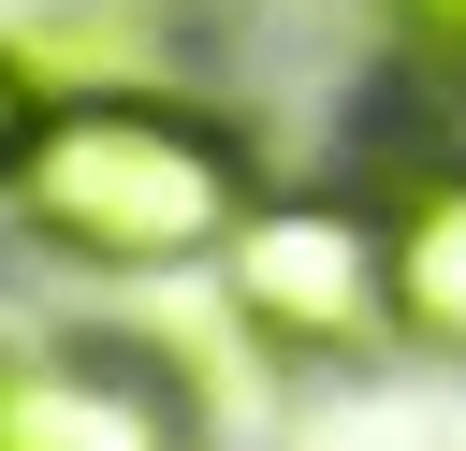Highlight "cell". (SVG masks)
<instances>
[{
	"mask_svg": "<svg viewBox=\"0 0 466 451\" xmlns=\"http://www.w3.org/2000/svg\"><path fill=\"white\" fill-rule=\"evenodd\" d=\"M248 204H262L248 131L175 102V87H73V102H44V131H29V160L0 189V218L44 262H87V276L218 262Z\"/></svg>",
	"mask_w": 466,
	"mask_h": 451,
	"instance_id": "cell-1",
	"label": "cell"
},
{
	"mask_svg": "<svg viewBox=\"0 0 466 451\" xmlns=\"http://www.w3.org/2000/svg\"><path fill=\"white\" fill-rule=\"evenodd\" d=\"M218 291L277 364L393 349V189L379 175H277L218 247Z\"/></svg>",
	"mask_w": 466,
	"mask_h": 451,
	"instance_id": "cell-2",
	"label": "cell"
},
{
	"mask_svg": "<svg viewBox=\"0 0 466 451\" xmlns=\"http://www.w3.org/2000/svg\"><path fill=\"white\" fill-rule=\"evenodd\" d=\"M0 451H204V407L146 335H29L0 349Z\"/></svg>",
	"mask_w": 466,
	"mask_h": 451,
	"instance_id": "cell-3",
	"label": "cell"
},
{
	"mask_svg": "<svg viewBox=\"0 0 466 451\" xmlns=\"http://www.w3.org/2000/svg\"><path fill=\"white\" fill-rule=\"evenodd\" d=\"M379 189H393V349L466 364V145H422Z\"/></svg>",
	"mask_w": 466,
	"mask_h": 451,
	"instance_id": "cell-4",
	"label": "cell"
},
{
	"mask_svg": "<svg viewBox=\"0 0 466 451\" xmlns=\"http://www.w3.org/2000/svg\"><path fill=\"white\" fill-rule=\"evenodd\" d=\"M29 131H44V73L0 44V189H15V160H29Z\"/></svg>",
	"mask_w": 466,
	"mask_h": 451,
	"instance_id": "cell-5",
	"label": "cell"
}]
</instances>
